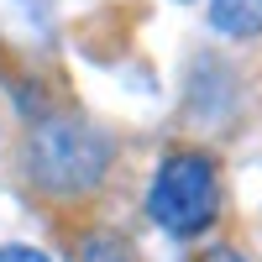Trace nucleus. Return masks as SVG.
<instances>
[{
  "label": "nucleus",
  "instance_id": "nucleus-1",
  "mask_svg": "<svg viewBox=\"0 0 262 262\" xmlns=\"http://www.w3.org/2000/svg\"><path fill=\"white\" fill-rule=\"evenodd\" d=\"M27 168L48 194H84L111 168V137H100L84 121H48L32 131Z\"/></svg>",
  "mask_w": 262,
  "mask_h": 262
},
{
  "label": "nucleus",
  "instance_id": "nucleus-2",
  "mask_svg": "<svg viewBox=\"0 0 262 262\" xmlns=\"http://www.w3.org/2000/svg\"><path fill=\"white\" fill-rule=\"evenodd\" d=\"M147 210L173 236L205 231L215 221V210H221V184H215V168H210L205 152H173L158 168V179H152Z\"/></svg>",
  "mask_w": 262,
  "mask_h": 262
},
{
  "label": "nucleus",
  "instance_id": "nucleus-3",
  "mask_svg": "<svg viewBox=\"0 0 262 262\" xmlns=\"http://www.w3.org/2000/svg\"><path fill=\"white\" fill-rule=\"evenodd\" d=\"M210 21L231 37H257L262 32V0H210Z\"/></svg>",
  "mask_w": 262,
  "mask_h": 262
},
{
  "label": "nucleus",
  "instance_id": "nucleus-4",
  "mask_svg": "<svg viewBox=\"0 0 262 262\" xmlns=\"http://www.w3.org/2000/svg\"><path fill=\"white\" fill-rule=\"evenodd\" d=\"M79 262H131V252L116 236H90V242L79 247Z\"/></svg>",
  "mask_w": 262,
  "mask_h": 262
},
{
  "label": "nucleus",
  "instance_id": "nucleus-5",
  "mask_svg": "<svg viewBox=\"0 0 262 262\" xmlns=\"http://www.w3.org/2000/svg\"><path fill=\"white\" fill-rule=\"evenodd\" d=\"M0 262H48V257L32 247H0Z\"/></svg>",
  "mask_w": 262,
  "mask_h": 262
},
{
  "label": "nucleus",
  "instance_id": "nucleus-6",
  "mask_svg": "<svg viewBox=\"0 0 262 262\" xmlns=\"http://www.w3.org/2000/svg\"><path fill=\"white\" fill-rule=\"evenodd\" d=\"M200 262H247V257H242V252H231V247H210Z\"/></svg>",
  "mask_w": 262,
  "mask_h": 262
}]
</instances>
